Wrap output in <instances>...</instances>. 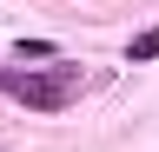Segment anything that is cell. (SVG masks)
<instances>
[{"label":"cell","mask_w":159,"mask_h":152,"mask_svg":"<svg viewBox=\"0 0 159 152\" xmlns=\"http://www.w3.org/2000/svg\"><path fill=\"white\" fill-rule=\"evenodd\" d=\"M13 53H20V60H60V46H53V40H20Z\"/></svg>","instance_id":"3"},{"label":"cell","mask_w":159,"mask_h":152,"mask_svg":"<svg viewBox=\"0 0 159 152\" xmlns=\"http://www.w3.org/2000/svg\"><path fill=\"white\" fill-rule=\"evenodd\" d=\"M126 60H159V27H146V33H139V40L126 46Z\"/></svg>","instance_id":"2"},{"label":"cell","mask_w":159,"mask_h":152,"mask_svg":"<svg viewBox=\"0 0 159 152\" xmlns=\"http://www.w3.org/2000/svg\"><path fill=\"white\" fill-rule=\"evenodd\" d=\"M13 93H20V99H27V106H40V112H60V106H66L73 99V66H53V73H20V80H7Z\"/></svg>","instance_id":"1"}]
</instances>
